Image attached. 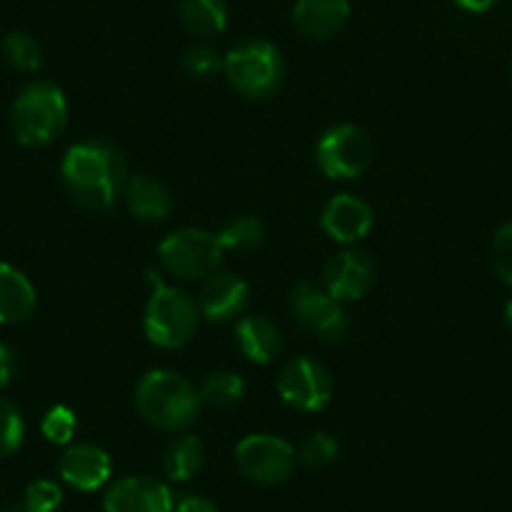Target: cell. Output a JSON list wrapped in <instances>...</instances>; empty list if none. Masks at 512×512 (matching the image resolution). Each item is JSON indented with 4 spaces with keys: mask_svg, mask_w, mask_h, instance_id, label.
<instances>
[{
    "mask_svg": "<svg viewBox=\"0 0 512 512\" xmlns=\"http://www.w3.org/2000/svg\"><path fill=\"white\" fill-rule=\"evenodd\" d=\"M61 179L66 194L78 206L106 214L118 204L131 176L126 156L118 146L103 139H88L66 151Z\"/></svg>",
    "mask_w": 512,
    "mask_h": 512,
    "instance_id": "obj_1",
    "label": "cell"
},
{
    "mask_svg": "<svg viewBox=\"0 0 512 512\" xmlns=\"http://www.w3.org/2000/svg\"><path fill=\"white\" fill-rule=\"evenodd\" d=\"M136 410L151 427L179 432L194 425L201 412L199 390L171 369H151L136 384Z\"/></svg>",
    "mask_w": 512,
    "mask_h": 512,
    "instance_id": "obj_2",
    "label": "cell"
},
{
    "mask_svg": "<svg viewBox=\"0 0 512 512\" xmlns=\"http://www.w3.org/2000/svg\"><path fill=\"white\" fill-rule=\"evenodd\" d=\"M66 93L51 81H33L18 93L11 108V131L16 141L28 149L53 144L66 131Z\"/></svg>",
    "mask_w": 512,
    "mask_h": 512,
    "instance_id": "obj_3",
    "label": "cell"
},
{
    "mask_svg": "<svg viewBox=\"0 0 512 512\" xmlns=\"http://www.w3.org/2000/svg\"><path fill=\"white\" fill-rule=\"evenodd\" d=\"M151 297L144 312V332L161 349H179L199 329V304L184 292L164 284L159 274L149 272Z\"/></svg>",
    "mask_w": 512,
    "mask_h": 512,
    "instance_id": "obj_4",
    "label": "cell"
},
{
    "mask_svg": "<svg viewBox=\"0 0 512 512\" xmlns=\"http://www.w3.org/2000/svg\"><path fill=\"white\" fill-rule=\"evenodd\" d=\"M224 73L239 96L249 101H264L282 88L287 68H284L282 51L274 43L249 38L226 53Z\"/></svg>",
    "mask_w": 512,
    "mask_h": 512,
    "instance_id": "obj_5",
    "label": "cell"
},
{
    "mask_svg": "<svg viewBox=\"0 0 512 512\" xmlns=\"http://www.w3.org/2000/svg\"><path fill=\"white\" fill-rule=\"evenodd\" d=\"M159 262L171 277L199 282L219 272L224 262V246L211 231L176 229L159 244Z\"/></svg>",
    "mask_w": 512,
    "mask_h": 512,
    "instance_id": "obj_6",
    "label": "cell"
},
{
    "mask_svg": "<svg viewBox=\"0 0 512 512\" xmlns=\"http://www.w3.org/2000/svg\"><path fill=\"white\" fill-rule=\"evenodd\" d=\"M236 467L254 485L277 487L294 475L297 450L277 435H249L236 445Z\"/></svg>",
    "mask_w": 512,
    "mask_h": 512,
    "instance_id": "obj_7",
    "label": "cell"
},
{
    "mask_svg": "<svg viewBox=\"0 0 512 512\" xmlns=\"http://www.w3.org/2000/svg\"><path fill=\"white\" fill-rule=\"evenodd\" d=\"M372 139L354 123H339L324 131L317 144V166L327 179H357L372 161Z\"/></svg>",
    "mask_w": 512,
    "mask_h": 512,
    "instance_id": "obj_8",
    "label": "cell"
},
{
    "mask_svg": "<svg viewBox=\"0 0 512 512\" xmlns=\"http://www.w3.org/2000/svg\"><path fill=\"white\" fill-rule=\"evenodd\" d=\"M279 397L297 412H319L329 405L334 392L332 374L317 359L294 357L282 367L277 379Z\"/></svg>",
    "mask_w": 512,
    "mask_h": 512,
    "instance_id": "obj_9",
    "label": "cell"
},
{
    "mask_svg": "<svg viewBox=\"0 0 512 512\" xmlns=\"http://www.w3.org/2000/svg\"><path fill=\"white\" fill-rule=\"evenodd\" d=\"M289 307H292L299 327L307 329L309 334H314L322 342L334 344L347 337L349 317L344 312V304L329 297L322 287H314L309 282L294 284Z\"/></svg>",
    "mask_w": 512,
    "mask_h": 512,
    "instance_id": "obj_10",
    "label": "cell"
},
{
    "mask_svg": "<svg viewBox=\"0 0 512 512\" xmlns=\"http://www.w3.org/2000/svg\"><path fill=\"white\" fill-rule=\"evenodd\" d=\"M174 492L149 475H128L111 482L103 495V512H174Z\"/></svg>",
    "mask_w": 512,
    "mask_h": 512,
    "instance_id": "obj_11",
    "label": "cell"
},
{
    "mask_svg": "<svg viewBox=\"0 0 512 512\" xmlns=\"http://www.w3.org/2000/svg\"><path fill=\"white\" fill-rule=\"evenodd\" d=\"M322 284L324 292L337 299V302H357L374 284L372 256L367 251L357 249L339 251L324 264Z\"/></svg>",
    "mask_w": 512,
    "mask_h": 512,
    "instance_id": "obj_12",
    "label": "cell"
},
{
    "mask_svg": "<svg viewBox=\"0 0 512 512\" xmlns=\"http://www.w3.org/2000/svg\"><path fill=\"white\" fill-rule=\"evenodd\" d=\"M113 462L103 447L93 442H78L68 445L58 460V475L66 485L78 492H96L111 480Z\"/></svg>",
    "mask_w": 512,
    "mask_h": 512,
    "instance_id": "obj_13",
    "label": "cell"
},
{
    "mask_svg": "<svg viewBox=\"0 0 512 512\" xmlns=\"http://www.w3.org/2000/svg\"><path fill=\"white\" fill-rule=\"evenodd\" d=\"M249 304V284L229 272H216L204 279L199 292V312L209 322H231L241 317Z\"/></svg>",
    "mask_w": 512,
    "mask_h": 512,
    "instance_id": "obj_14",
    "label": "cell"
},
{
    "mask_svg": "<svg viewBox=\"0 0 512 512\" xmlns=\"http://www.w3.org/2000/svg\"><path fill=\"white\" fill-rule=\"evenodd\" d=\"M374 226V211L367 201L354 194H339L324 206L322 229L337 244H354L364 239Z\"/></svg>",
    "mask_w": 512,
    "mask_h": 512,
    "instance_id": "obj_15",
    "label": "cell"
},
{
    "mask_svg": "<svg viewBox=\"0 0 512 512\" xmlns=\"http://www.w3.org/2000/svg\"><path fill=\"white\" fill-rule=\"evenodd\" d=\"M349 13V0H297L292 21L304 38L327 41L347 26Z\"/></svg>",
    "mask_w": 512,
    "mask_h": 512,
    "instance_id": "obj_16",
    "label": "cell"
},
{
    "mask_svg": "<svg viewBox=\"0 0 512 512\" xmlns=\"http://www.w3.org/2000/svg\"><path fill=\"white\" fill-rule=\"evenodd\" d=\"M123 199L136 219L149 221V224L166 221L174 211V194L169 191V186L146 174H136L128 179Z\"/></svg>",
    "mask_w": 512,
    "mask_h": 512,
    "instance_id": "obj_17",
    "label": "cell"
},
{
    "mask_svg": "<svg viewBox=\"0 0 512 512\" xmlns=\"http://www.w3.org/2000/svg\"><path fill=\"white\" fill-rule=\"evenodd\" d=\"M236 344L249 362L272 364L282 354L284 337L267 317H241L236 322Z\"/></svg>",
    "mask_w": 512,
    "mask_h": 512,
    "instance_id": "obj_18",
    "label": "cell"
},
{
    "mask_svg": "<svg viewBox=\"0 0 512 512\" xmlns=\"http://www.w3.org/2000/svg\"><path fill=\"white\" fill-rule=\"evenodd\" d=\"M36 309V289L21 269L0 262V324H21Z\"/></svg>",
    "mask_w": 512,
    "mask_h": 512,
    "instance_id": "obj_19",
    "label": "cell"
},
{
    "mask_svg": "<svg viewBox=\"0 0 512 512\" xmlns=\"http://www.w3.org/2000/svg\"><path fill=\"white\" fill-rule=\"evenodd\" d=\"M206 460L204 442L194 435H181L171 440L164 450V472L174 482H189L201 472Z\"/></svg>",
    "mask_w": 512,
    "mask_h": 512,
    "instance_id": "obj_20",
    "label": "cell"
},
{
    "mask_svg": "<svg viewBox=\"0 0 512 512\" xmlns=\"http://www.w3.org/2000/svg\"><path fill=\"white\" fill-rule=\"evenodd\" d=\"M181 23L189 28L194 36L211 38L224 33L229 13H226L224 0H179Z\"/></svg>",
    "mask_w": 512,
    "mask_h": 512,
    "instance_id": "obj_21",
    "label": "cell"
},
{
    "mask_svg": "<svg viewBox=\"0 0 512 512\" xmlns=\"http://www.w3.org/2000/svg\"><path fill=\"white\" fill-rule=\"evenodd\" d=\"M244 395L246 382L236 372H229V369L211 372L199 387L201 405L214 407V410H229V407L239 405Z\"/></svg>",
    "mask_w": 512,
    "mask_h": 512,
    "instance_id": "obj_22",
    "label": "cell"
},
{
    "mask_svg": "<svg viewBox=\"0 0 512 512\" xmlns=\"http://www.w3.org/2000/svg\"><path fill=\"white\" fill-rule=\"evenodd\" d=\"M216 236H219L224 251H239V254H249V251H254L262 246L264 224L256 219V216H239V219L229 221V224H226Z\"/></svg>",
    "mask_w": 512,
    "mask_h": 512,
    "instance_id": "obj_23",
    "label": "cell"
},
{
    "mask_svg": "<svg viewBox=\"0 0 512 512\" xmlns=\"http://www.w3.org/2000/svg\"><path fill=\"white\" fill-rule=\"evenodd\" d=\"M3 56H6V61L21 73L38 71L43 63L41 43L26 31H11L3 38Z\"/></svg>",
    "mask_w": 512,
    "mask_h": 512,
    "instance_id": "obj_24",
    "label": "cell"
},
{
    "mask_svg": "<svg viewBox=\"0 0 512 512\" xmlns=\"http://www.w3.org/2000/svg\"><path fill=\"white\" fill-rule=\"evenodd\" d=\"M26 425H23L21 410L11 400L0 397V460L11 457L21 450Z\"/></svg>",
    "mask_w": 512,
    "mask_h": 512,
    "instance_id": "obj_25",
    "label": "cell"
},
{
    "mask_svg": "<svg viewBox=\"0 0 512 512\" xmlns=\"http://www.w3.org/2000/svg\"><path fill=\"white\" fill-rule=\"evenodd\" d=\"M339 455V442L334 440L329 432H312L307 440L299 445L297 460L302 465L312 467V470H319V467H327L337 460Z\"/></svg>",
    "mask_w": 512,
    "mask_h": 512,
    "instance_id": "obj_26",
    "label": "cell"
},
{
    "mask_svg": "<svg viewBox=\"0 0 512 512\" xmlns=\"http://www.w3.org/2000/svg\"><path fill=\"white\" fill-rule=\"evenodd\" d=\"M78 420L76 412L66 405H56L46 412L41 422V432L48 442L53 445H71L73 437H76Z\"/></svg>",
    "mask_w": 512,
    "mask_h": 512,
    "instance_id": "obj_27",
    "label": "cell"
},
{
    "mask_svg": "<svg viewBox=\"0 0 512 512\" xmlns=\"http://www.w3.org/2000/svg\"><path fill=\"white\" fill-rule=\"evenodd\" d=\"M184 71L191 78H211L219 71H224V58L219 56L216 48L199 43V46H191L184 53Z\"/></svg>",
    "mask_w": 512,
    "mask_h": 512,
    "instance_id": "obj_28",
    "label": "cell"
},
{
    "mask_svg": "<svg viewBox=\"0 0 512 512\" xmlns=\"http://www.w3.org/2000/svg\"><path fill=\"white\" fill-rule=\"evenodd\" d=\"M492 269L497 279L512 287V221L502 224L492 239Z\"/></svg>",
    "mask_w": 512,
    "mask_h": 512,
    "instance_id": "obj_29",
    "label": "cell"
},
{
    "mask_svg": "<svg viewBox=\"0 0 512 512\" xmlns=\"http://www.w3.org/2000/svg\"><path fill=\"white\" fill-rule=\"evenodd\" d=\"M23 502L31 507L33 512H58L63 502V490L58 482L53 480H36L26 487Z\"/></svg>",
    "mask_w": 512,
    "mask_h": 512,
    "instance_id": "obj_30",
    "label": "cell"
},
{
    "mask_svg": "<svg viewBox=\"0 0 512 512\" xmlns=\"http://www.w3.org/2000/svg\"><path fill=\"white\" fill-rule=\"evenodd\" d=\"M18 374V354L8 344L0 342V390L16 379Z\"/></svg>",
    "mask_w": 512,
    "mask_h": 512,
    "instance_id": "obj_31",
    "label": "cell"
},
{
    "mask_svg": "<svg viewBox=\"0 0 512 512\" xmlns=\"http://www.w3.org/2000/svg\"><path fill=\"white\" fill-rule=\"evenodd\" d=\"M174 512H221L219 505L209 497H201V495H189V497H181L176 502Z\"/></svg>",
    "mask_w": 512,
    "mask_h": 512,
    "instance_id": "obj_32",
    "label": "cell"
},
{
    "mask_svg": "<svg viewBox=\"0 0 512 512\" xmlns=\"http://www.w3.org/2000/svg\"><path fill=\"white\" fill-rule=\"evenodd\" d=\"M455 3L462 8V11L485 13V11H490L492 6H495L497 0H455Z\"/></svg>",
    "mask_w": 512,
    "mask_h": 512,
    "instance_id": "obj_33",
    "label": "cell"
},
{
    "mask_svg": "<svg viewBox=\"0 0 512 512\" xmlns=\"http://www.w3.org/2000/svg\"><path fill=\"white\" fill-rule=\"evenodd\" d=\"M502 319H505V327H507V332L512 334V299H510V302L505 304V312H502Z\"/></svg>",
    "mask_w": 512,
    "mask_h": 512,
    "instance_id": "obj_34",
    "label": "cell"
},
{
    "mask_svg": "<svg viewBox=\"0 0 512 512\" xmlns=\"http://www.w3.org/2000/svg\"><path fill=\"white\" fill-rule=\"evenodd\" d=\"M6 512H33V510H31V507L26 505V502L21 500V502H16V505H11V507H8Z\"/></svg>",
    "mask_w": 512,
    "mask_h": 512,
    "instance_id": "obj_35",
    "label": "cell"
},
{
    "mask_svg": "<svg viewBox=\"0 0 512 512\" xmlns=\"http://www.w3.org/2000/svg\"><path fill=\"white\" fill-rule=\"evenodd\" d=\"M510 76H512V66H510Z\"/></svg>",
    "mask_w": 512,
    "mask_h": 512,
    "instance_id": "obj_36",
    "label": "cell"
}]
</instances>
